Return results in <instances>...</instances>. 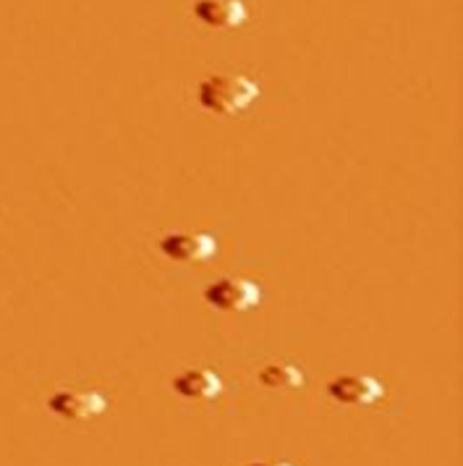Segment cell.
Wrapping results in <instances>:
<instances>
[{"instance_id":"1","label":"cell","mask_w":463,"mask_h":466,"mask_svg":"<svg viewBox=\"0 0 463 466\" xmlns=\"http://www.w3.org/2000/svg\"><path fill=\"white\" fill-rule=\"evenodd\" d=\"M199 106L223 118H236L247 113L259 100V85L249 79L247 74L223 71L212 74L199 85Z\"/></svg>"},{"instance_id":"2","label":"cell","mask_w":463,"mask_h":466,"mask_svg":"<svg viewBox=\"0 0 463 466\" xmlns=\"http://www.w3.org/2000/svg\"><path fill=\"white\" fill-rule=\"evenodd\" d=\"M259 299H262L259 286L252 278L241 276L220 278L205 291V301L223 315H244L259 304Z\"/></svg>"},{"instance_id":"3","label":"cell","mask_w":463,"mask_h":466,"mask_svg":"<svg viewBox=\"0 0 463 466\" xmlns=\"http://www.w3.org/2000/svg\"><path fill=\"white\" fill-rule=\"evenodd\" d=\"M160 252L181 265H199L215 257L217 241L205 231H173L160 241Z\"/></svg>"},{"instance_id":"4","label":"cell","mask_w":463,"mask_h":466,"mask_svg":"<svg viewBox=\"0 0 463 466\" xmlns=\"http://www.w3.org/2000/svg\"><path fill=\"white\" fill-rule=\"evenodd\" d=\"M50 409L68 422H89V420H97L100 414H106L107 399L97 390L65 388L50 399Z\"/></svg>"},{"instance_id":"5","label":"cell","mask_w":463,"mask_h":466,"mask_svg":"<svg viewBox=\"0 0 463 466\" xmlns=\"http://www.w3.org/2000/svg\"><path fill=\"white\" fill-rule=\"evenodd\" d=\"M173 393L181 401L210 403L223 393V380L215 370L207 367H189L173 378Z\"/></svg>"},{"instance_id":"6","label":"cell","mask_w":463,"mask_h":466,"mask_svg":"<svg viewBox=\"0 0 463 466\" xmlns=\"http://www.w3.org/2000/svg\"><path fill=\"white\" fill-rule=\"evenodd\" d=\"M327 393L340 406H375L385 390L372 375H337L327 385Z\"/></svg>"},{"instance_id":"7","label":"cell","mask_w":463,"mask_h":466,"mask_svg":"<svg viewBox=\"0 0 463 466\" xmlns=\"http://www.w3.org/2000/svg\"><path fill=\"white\" fill-rule=\"evenodd\" d=\"M194 16L210 29H238L249 19V8L244 0H196Z\"/></svg>"},{"instance_id":"8","label":"cell","mask_w":463,"mask_h":466,"mask_svg":"<svg viewBox=\"0 0 463 466\" xmlns=\"http://www.w3.org/2000/svg\"><path fill=\"white\" fill-rule=\"evenodd\" d=\"M257 380H259V385L270 388V390H294L304 382V372L296 367L294 361L270 360L259 367Z\"/></svg>"},{"instance_id":"9","label":"cell","mask_w":463,"mask_h":466,"mask_svg":"<svg viewBox=\"0 0 463 466\" xmlns=\"http://www.w3.org/2000/svg\"><path fill=\"white\" fill-rule=\"evenodd\" d=\"M249 466H294V464H288V461H252Z\"/></svg>"}]
</instances>
